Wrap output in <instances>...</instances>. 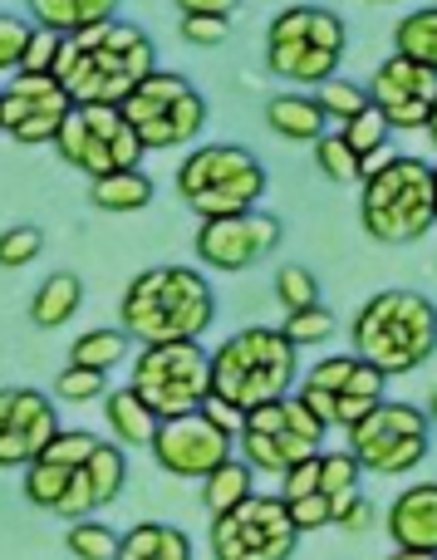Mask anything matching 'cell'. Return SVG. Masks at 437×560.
Returning <instances> with one entry per match:
<instances>
[{
  "mask_svg": "<svg viewBox=\"0 0 437 560\" xmlns=\"http://www.w3.org/2000/svg\"><path fill=\"white\" fill-rule=\"evenodd\" d=\"M285 242V222L271 212H241V217H222V222H202L192 236V252L202 266L212 271H251L256 261L275 252Z\"/></svg>",
  "mask_w": 437,
  "mask_h": 560,
  "instance_id": "obj_16",
  "label": "cell"
},
{
  "mask_svg": "<svg viewBox=\"0 0 437 560\" xmlns=\"http://www.w3.org/2000/svg\"><path fill=\"white\" fill-rule=\"evenodd\" d=\"M295 532L291 506L281 497H261L241 502L236 512L212 522V556L216 560H291L295 556Z\"/></svg>",
  "mask_w": 437,
  "mask_h": 560,
  "instance_id": "obj_14",
  "label": "cell"
},
{
  "mask_svg": "<svg viewBox=\"0 0 437 560\" xmlns=\"http://www.w3.org/2000/svg\"><path fill=\"white\" fill-rule=\"evenodd\" d=\"M74 98L55 74H10L0 84V133L20 148H55Z\"/></svg>",
  "mask_w": 437,
  "mask_h": 560,
  "instance_id": "obj_15",
  "label": "cell"
},
{
  "mask_svg": "<svg viewBox=\"0 0 437 560\" xmlns=\"http://www.w3.org/2000/svg\"><path fill=\"white\" fill-rule=\"evenodd\" d=\"M118 560H192V541L182 526L167 522H138L118 541Z\"/></svg>",
  "mask_w": 437,
  "mask_h": 560,
  "instance_id": "obj_25",
  "label": "cell"
},
{
  "mask_svg": "<svg viewBox=\"0 0 437 560\" xmlns=\"http://www.w3.org/2000/svg\"><path fill=\"white\" fill-rule=\"evenodd\" d=\"M157 69V45L133 20H104L79 35H64L55 79L74 104L123 108V98Z\"/></svg>",
  "mask_w": 437,
  "mask_h": 560,
  "instance_id": "obj_1",
  "label": "cell"
},
{
  "mask_svg": "<svg viewBox=\"0 0 437 560\" xmlns=\"http://www.w3.org/2000/svg\"><path fill=\"white\" fill-rule=\"evenodd\" d=\"M59 438V413L55 398H45L39 388L5 384L0 388V467H35L39 453Z\"/></svg>",
  "mask_w": 437,
  "mask_h": 560,
  "instance_id": "obj_18",
  "label": "cell"
},
{
  "mask_svg": "<svg viewBox=\"0 0 437 560\" xmlns=\"http://www.w3.org/2000/svg\"><path fill=\"white\" fill-rule=\"evenodd\" d=\"M55 153L64 158L74 173H84L88 183L98 177H114V173H133L143 163V143L138 133L128 128L123 108H108V104H74L55 138Z\"/></svg>",
  "mask_w": 437,
  "mask_h": 560,
  "instance_id": "obj_10",
  "label": "cell"
},
{
  "mask_svg": "<svg viewBox=\"0 0 437 560\" xmlns=\"http://www.w3.org/2000/svg\"><path fill=\"white\" fill-rule=\"evenodd\" d=\"M104 423H108V433H114V443L123 447H153V438H157V423L163 418L153 413V408L143 404V398L133 394V388H108V398H104Z\"/></svg>",
  "mask_w": 437,
  "mask_h": 560,
  "instance_id": "obj_21",
  "label": "cell"
},
{
  "mask_svg": "<svg viewBox=\"0 0 437 560\" xmlns=\"http://www.w3.org/2000/svg\"><path fill=\"white\" fill-rule=\"evenodd\" d=\"M118 541H123V536L104 522H74L64 536V546L74 560H118Z\"/></svg>",
  "mask_w": 437,
  "mask_h": 560,
  "instance_id": "obj_34",
  "label": "cell"
},
{
  "mask_svg": "<svg viewBox=\"0 0 437 560\" xmlns=\"http://www.w3.org/2000/svg\"><path fill=\"white\" fill-rule=\"evenodd\" d=\"M79 305H84V280L74 271H49L39 280L35 295H29V319H35L39 329H59L74 319Z\"/></svg>",
  "mask_w": 437,
  "mask_h": 560,
  "instance_id": "obj_24",
  "label": "cell"
},
{
  "mask_svg": "<svg viewBox=\"0 0 437 560\" xmlns=\"http://www.w3.org/2000/svg\"><path fill=\"white\" fill-rule=\"evenodd\" d=\"M35 35V20H20L10 10H0V74H20V59H25V45Z\"/></svg>",
  "mask_w": 437,
  "mask_h": 560,
  "instance_id": "obj_38",
  "label": "cell"
},
{
  "mask_svg": "<svg viewBox=\"0 0 437 560\" xmlns=\"http://www.w3.org/2000/svg\"><path fill=\"white\" fill-rule=\"evenodd\" d=\"M389 560H437V556H428V551H399V546H393Z\"/></svg>",
  "mask_w": 437,
  "mask_h": 560,
  "instance_id": "obj_47",
  "label": "cell"
},
{
  "mask_svg": "<svg viewBox=\"0 0 437 560\" xmlns=\"http://www.w3.org/2000/svg\"><path fill=\"white\" fill-rule=\"evenodd\" d=\"M177 197L197 212V222L256 212L265 197V167L241 143H202L177 163Z\"/></svg>",
  "mask_w": 437,
  "mask_h": 560,
  "instance_id": "obj_6",
  "label": "cell"
},
{
  "mask_svg": "<svg viewBox=\"0 0 437 560\" xmlns=\"http://www.w3.org/2000/svg\"><path fill=\"white\" fill-rule=\"evenodd\" d=\"M315 167H320L330 183L350 187V183H364V163L354 158V148L344 143L340 133H324L320 143H315Z\"/></svg>",
  "mask_w": 437,
  "mask_h": 560,
  "instance_id": "obj_33",
  "label": "cell"
},
{
  "mask_svg": "<svg viewBox=\"0 0 437 560\" xmlns=\"http://www.w3.org/2000/svg\"><path fill=\"white\" fill-rule=\"evenodd\" d=\"M393 55L413 59L423 69H437V5H423V10H409L393 30Z\"/></svg>",
  "mask_w": 437,
  "mask_h": 560,
  "instance_id": "obj_29",
  "label": "cell"
},
{
  "mask_svg": "<svg viewBox=\"0 0 437 560\" xmlns=\"http://www.w3.org/2000/svg\"><path fill=\"white\" fill-rule=\"evenodd\" d=\"M383 384H389V378H383L379 369H369L364 359L324 354L300 374L295 398H300L324 428H344V433H350L354 423H364V418L383 404Z\"/></svg>",
  "mask_w": 437,
  "mask_h": 560,
  "instance_id": "obj_12",
  "label": "cell"
},
{
  "mask_svg": "<svg viewBox=\"0 0 437 560\" xmlns=\"http://www.w3.org/2000/svg\"><path fill=\"white\" fill-rule=\"evenodd\" d=\"M359 222L379 246H413L437 226V167L428 158H389L359 183Z\"/></svg>",
  "mask_w": 437,
  "mask_h": 560,
  "instance_id": "obj_5",
  "label": "cell"
},
{
  "mask_svg": "<svg viewBox=\"0 0 437 560\" xmlns=\"http://www.w3.org/2000/svg\"><path fill=\"white\" fill-rule=\"evenodd\" d=\"M232 20H202V15H182L177 20V30H182V39L187 45H197V49H216V45H226V35H232Z\"/></svg>",
  "mask_w": 437,
  "mask_h": 560,
  "instance_id": "obj_43",
  "label": "cell"
},
{
  "mask_svg": "<svg viewBox=\"0 0 437 560\" xmlns=\"http://www.w3.org/2000/svg\"><path fill=\"white\" fill-rule=\"evenodd\" d=\"M354 359L379 369L383 378H399L423 369L437 354V305L423 290H379L359 305L350 325Z\"/></svg>",
  "mask_w": 437,
  "mask_h": 560,
  "instance_id": "obj_3",
  "label": "cell"
},
{
  "mask_svg": "<svg viewBox=\"0 0 437 560\" xmlns=\"http://www.w3.org/2000/svg\"><path fill=\"white\" fill-rule=\"evenodd\" d=\"M39 252H45V232H39V226L20 222V226L0 232V271H20V266H29Z\"/></svg>",
  "mask_w": 437,
  "mask_h": 560,
  "instance_id": "obj_37",
  "label": "cell"
},
{
  "mask_svg": "<svg viewBox=\"0 0 437 560\" xmlns=\"http://www.w3.org/2000/svg\"><path fill=\"white\" fill-rule=\"evenodd\" d=\"M428 423H437V388H433V398H428Z\"/></svg>",
  "mask_w": 437,
  "mask_h": 560,
  "instance_id": "obj_48",
  "label": "cell"
},
{
  "mask_svg": "<svg viewBox=\"0 0 437 560\" xmlns=\"http://www.w3.org/2000/svg\"><path fill=\"white\" fill-rule=\"evenodd\" d=\"M428 138H433V148H437V108H433V124H428Z\"/></svg>",
  "mask_w": 437,
  "mask_h": 560,
  "instance_id": "obj_49",
  "label": "cell"
},
{
  "mask_svg": "<svg viewBox=\"0 0 437 560\" xmlns=\"http://www.w3.org/2000/svg\"><path fill=\"white\" fill-rule=\"evenodd\" d=\"M374 502L364 492H354V497H344V502H334V526H340V532H350V536H364L374 526Z\"/></svg>",
  "mask_w": 437,
  "mask_h": 560,
  "instance_id": "obj_42",
  "label": "cell"
},
{
  "mask_svg": "<svg viewBox=\"0 0 437 560\" xmlns=\"http://www.w3.org/2000/svg\"><path fill=\"white\" fill-rule=\"evenodd\" d=\"M241 0H177V15H202V20H232Z\"/></svg>",
  "mask_w": 437,
  "mask_h": 560,
  "instance_id": "obj_46",
  "label": "cell"
},
{
  "mask_svg": "<svg viewBox=\"0 0 437 560\" xmlns=\"http://www.w3.org/2000/svg\"><path fill=\"white\" fill-rule=\"evenodd\" d=\"M104 378H108V374H94V369L64 364V369H59V378H55V398H64V404H94V398H108Z\"/></svg>",
  "mask_w": 437,
  "mask_h": 560,
  "instance_id": "obj_39",
  "label": "cell"
},
{
  "mask_svg": "<svg viewBox=\"0 0 437 560\" xmlns=\"http://www.w3.org/2000/svg\"><path fill=\"white\" fill-rule=\"evenodd\" d=\"M340 138L354 148V158H359V163H364V177H369L374 167H383V163H389V158H393V153H389V138H393V128H389V118H383L374 104L364 108L359 118H350V124L340 128Z\"/></svg>",
  "mask_w": 437,
  "mask_h": 560,
  "instance_id": "obj_27",
  "label": "cell"
},
{
  "mask_svg": "<svg viewBox=\"0 0 437 560\" xmlns=\"http://www.w3.org/2000/svg\"><path fill=\"white\" fill-rule=\"evenodd\" d=\"M300 384V349L271 325H246L212 349V394L222 404L256 413L281 404Z\"/></svg>",
  "mask_w": 437,
  "mask_h": 560,
  "instance_id": "obj_4",
  "label": "cell"
},
{
  "mask_svg": "<svg viewBox=\"0 0 437 560\" xmlns=\"http://www.w3.org/2000/svg\"><path fill=\"white\" fill-rule=\"evenodd\" d=\"M281 335L291 339L295 349L330 345V339H334V310L330 305H310V310H300V315H285L281 319Z\"/></svg>",
  "mask_w": 437,
  "mask_h": 560,
  "instance_id": "obj_35",
  "label": "cell"
},
{
  "mask_svg": "<svg viewBox=\"0 0 437 560\" xmlns=\"http://www.w3.org/2000/svg\"><path fill=\"white\" fill-rule=\"evenodd\" d=\"M251 482H256V472H251V463H241V457H232V463H222L212 477L202 482V502H206V512H212V522L216 516H226V512H236L241 502H251Z\"/></svg>",
  "mask_w": 437,
  "mask_h": 560,
  "instance_id": "obj_28",
  "label": "cell"
},
{
  "mask_svg": "<svg viewBox=\"0 0 437 560\" xmlns=\"http://www.w3.org/2000/svg\"><path fill=\"white\" fill-rule=\"evenodd\" d=\"M389 536L399 551H428L437 556V482H413L393 497L389 506Z\"/></svg>",
  "mask_w": 437,
  "mask_h": 560,
  "instance_id": "obj_20",
  "label": "cell"
},
{
  "mask_svg": "<svg viewBox=\"0 0 437 560\" xmlns=\"http://www.w3.org/2000/svg\"><path fill=\"white\" fill-rule=\"evenodd\" d=\"M202 418H206V423H212V428H222V433L226 438H236V443H241V433H246V413H241V408H232V404H222V398H206V404H202Z\"/></svg>",
  "mask_w": 437,
  "mask_h": 560,
  "instance_id": "obj_45",
  "label": "cell"
},
{
  "mask_svg": "<svg viewBox=\"0 0 437 560\" xmlns=\"http://www.w3.org/2000/svg\"><path fill=\"white\" fill-rule=\"evenodd\" d=\"M315 104L324 108V118H330V124L344 128L350 118H359L364 108H369V89H359L354 79H340V74H334L330 84L315 89Z\"/></svg>",
  "mask_w": 437,
  "mask_h": 560,
  "instance_id": "obj_31",
  "label": "cell"
},
{
  "mask_svg": "<svg viewBox=\"0 0 437 560\" xmlns=\"http://www.w3.org/2000/svg\"><path fill=\"white\" fill-rule=\"evenodd\" d=\"M369 104L389 118V128H423L428 133L433 108H437V69H423L403 55H389L369 79Z\"/></svg>",
  "mask_w": 437,
  "mask_h": 560,
  "instance_id": "obj_19",
  "label": "cell"
},
{
  "mask_svg": "<svg viewBox=\"0 0 437 560\" xmlns=\"http://www.w3.org/2000/svg\"><path fill=\"white\" fill-rule=\"evenodd\" d=\"M324 433H330V428L291 394V398H281V404H265V408H256V413H246L241 463H251V472L285 477L291 467L324 453Z\"/></svg>",
  "mask_w": 437,
  "mask_h": 560,
  "instance_id": "obj_11",
  "label": "cell"
},
{
  "mask_svg": "<svg viewBox=\"0 0 437 560\" xmlns=\"http://www.w3.org/2000/svg\"><path fill=\"white\" fill-rule=\"evenodd\" d=\"M88 202H94L98 212H114V217L143 212V207L153 202V177H147L143 167H133V173H114V177H98V183H88Z\"/></svg>",
  "mask_w": 437,
  "mask_h": 560,
  "instance_id": "obj_26",
  "label": "cell"
},
{
  "mask_svg": "<svg viewBox=\"0 0 437 560\" xmlns=\"http://www.w3.org/2000/svg\"><path fill=\"white\" fill-rule=\"evenodd\" d=\"M128 345H133V339H128L123 329H84V335L69 345V364L94 369V374H108V369L123 364Z\"/></svg>",
  "mask_w": 437,
  "mask_h": 560,
  "instance_id": "obj_30",
  "label": "cell"
},
{
  "mask_svg": "<svg viewBox=\"0 0 437 560\" xmlns=\"http://www.w3.org/2000/svg\"><path fill=\"white\" fill-rule=\"evenodd\" d=\"M275 300L285 305V315H300L310 305H324L320 300V276L310 266H281L275 271Z\"/></svg>",
  "mask_w": 437,
  "mask_h": 560,
  "instance_id": "obj_32",
  "label": "cell"
},
{
  "mask_svg": "<svg viewBox=\"0 0 437 560\" xmlns=\"http://www.w3.org/2000/svg\"><path fill=\"white\" fill-rule=\"evenodd\" d=\"M350 30L330 5H285L265 25V69L295 89H320L334 79Z\"/></svg>",
  "mask_w": 437,
  "mask_h": 560,
  "instance_id": "obj_7",
  "label": "cell"
},
{
  "mask_svg": "<svg viewBox=\"0 0 437 560\" xmlns=\"http://www.w3.org/2000/svg\"><path fill=\"white\" fill-rule=\"evenodd\" d=\"M265 124H271V133L291 138V143H320V138L330 133L324 108L315 104V94H300V89L275 94L271 104H265Z\"/></svg>",
  "mask_w": 437,
  "mask_h": 560,
  "instance_id": "obj_22",
  "label": "cell"
},
{
  "mask_svg": "<svg viewBox=\"0 0 437 560\" xmlns=\"http://www.w3.org/2000/svg\"><path fill=\"white\" fill-rule=\"evenodd\" d=\"M369 5H393V0H369Z\"/></svg>",
  "mask_w": 437,
  "mask_h": 560,
  "instance_id": "obj_50",
  "label": "cell"
},
{
  "mask_svg": "<svg viewBox=\"0 0 437 560\" xmlns=\"http://www.w3.org/2000/svg\"><path fill=\"white\" fill-rule=\"evenodd\" d=\"M128 388L163 423L167 418L202 413V404L212 398V354L202 345H147L133 354Z\"/></svg>",
  "mask_w": 437,
  "mask_h": 560,
  "instance_id": "obj_9",
  "label": "cell"
},
{
  "mask_svg": "<svg viewBox=\"0 0 437 560\" xmlns=\"http://www.w3.org/2000/svg\"><path fill=\"white\" fill-rule=\"evenodd\" d=\"M359 477H364V467L350 457V447L344 453H320V497L344 502V497L359 492Z\"/></svg>",
  "mask_w": 437,
  "mask_h": 560,
  "instance_id": "obj_36",
  "label": "cell"
},
{
  "mask_svg": "<svg viewBox=\"0 0 437 560\" xmlns=\"http://www.w3.org/2000/svg\"><path fill=\"white\" fill-rule=\"evenodd\" d=\"M59 49H64V35L35 25V35H29V45H25V59H20V74H55Z\"/></svg>",
  "mask_w": 437,
  "mask_h": 560,
  "instance_id": "obj_40",
  "label": "cell"
},
{
  "mask_svg": "<svg viewBox=\"0 0 437 560\" xmlns=\"http://www.w3.org/2000/svg\"><path fill=\"white\" fill-rule=\"evenodd\" d=\"M300 497H320V457H310V463L291 467L281 477V502H300Z\"/></svg>",
  "mask_w": 437,
  "mask_h": 560,
  "instance_id": "obj_44",
  "label": "cell"
},
{
  "mask_svg": "<svg viewBox=\"0 0 437 560\" xmlns=\"http://www.w3.org/2000/svg\"><path fill=\"white\" fill-rule=\"evenodd\" d=\"M216 319L212 280L197 266H147L118 295V329L138 349L147 345H197Z\"/></svg>",
  "mask_w": 437,
  "mask_h": 560,
  "instance_id": "obj_2",
  "label": "cell"
},
{
  "mask_svg": "<svg viewBox=\"0 0 437 560\" xmlns=\"http://www.w3.org/2000/svg\"><path fill=\"white\" fill-rule=\"evenodd\" d=\"M153 463L163 467L167 477H187V482H206L222 463L236 457V438H226L222 428H212L202 413H187V418H167L157 423L153 438Z\"/></svg>",
  "mask_w": 437,
  "mask_h": 560,
  "instance_id": "obj_17",
  "label": "cell"
},
{
  "mask_svg": "<svg viewBox=\"0 0 437 560\" xmlns=\"http://www.w3.org/2000/svg\"><path fill=\"white\" fill-rule=\"evenodd\" d=\"M433 423L423 408L383 398L364 423L350 428V457L374 477H403L428 457Z\"/></svg>",
  "mask_w": 437,
  "mask_h": 560,
  "instance_id": "obj_13",
  "label": "cell"
},
{
  "mask_svg": "<svg viewBox=\"0 0 437 560\" xmlns=\"http://www.w3.org/2000/svg\"><path fill=\"white\" fill-rule=\"evenodd\" d=\"M123 118L138 133L143 153H153V148L197 143L206 118H212V108H206V94L187 74H177V69H153V74L123 98Z\"/></svg>",
  "mask_w": 437,
  "mask_h": 560,
  "instance_id": "obj_8",
  "label": "cell"
},
{
  "mask_svg": "<svg viewBox=\"0 0 437 560\" xmlns=\"http://www.w3.org/2000/svg\"><path fill=\"white\" fill-rule=\"evenodd\" d=\"M291 506V522L295 532H324V526H334V502L330 497H300V502H285Z\"/></svg>",
  "mask_w": 437,
  "mask_h": 560,
  "instance_id": "obj_41",
  "label": "cell"
},
{
  "mask_svg": "<svg viewBox=\"0 0 437 560\" xmlns=\"http://www.w3.org/2000/svg\"><path fill=\"white\" fill-rule=\"evenodd\" d=\"M29 20L39 30H55V35H79L88 25H104V20H118V5L123 0H25Z\"/></svg>",
  "mask_w": 437,
  "mask_h": 560,
  "instance_id": "obj_23",
  "label": "cell"
}]
</instances>
